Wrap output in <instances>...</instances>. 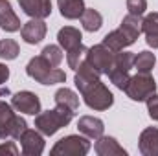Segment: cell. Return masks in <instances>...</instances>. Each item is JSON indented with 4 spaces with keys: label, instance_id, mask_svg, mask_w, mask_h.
<instances>
[{
    "label": "cell",
    "instance_id": "obj_29",
    "mask_svg": "<svg viewBox=\"0 0 158 156\" xmlns=\"http://www.w3.org/2000/svg\"><path fill=\"white\" fill-rule=\"evenodd\" d=\"M145 103H147V112H149V116L153 117L155 121H158V94H151V96L145 99Z\"/></svg>",
    "mask_w": 158,
    "mask_h": 156
},
{
    "label": "cell",
    "instance_id": "obj_6",
    "mask_svg": "<svg viewBox=\"0 0 158 156\" xmlns=\"http://www.w3.org/2000/svg\"><path fill=\"white\" fill-rule=\"evenodd\" d=\"M88 151H90V142L86 136L70 134L61 138L53 145L52 156H85Z\"/></svg>",
    "mask_w": 158,
    "mask_h": 156
},
{
    "label": "cell",
    "instance_id": "obj_3",
    "mask_svg": "<svg viewBox=\"0 0 158 156\" xmlns=\"http://www.w3.org/2000/svg\"><path fill=\"white\" fill-rule=\"evenodd\" d=\"M26 74L31 79H35L40 84H57V83H64L66 74L63 70H59L57 66H52L42 55H37L33 59H30L28 66H26Z\"/></svg>",
    "mask_w": 158,
    "mask_h": 156
},
{
    "label": "cell",
    "instance_id": "obj_7",
    "mask_svg": "<svg viewBox=\"0 0 158 156\" xmlns=\"http://www.w3.org/2000/svg\"><path fill=\"white\" fill-rule=\"evenodd\" d=\"M86 61H88V64H90L99 76H105V74L110 70V66H112L114 51L109 50L103 42H101V44H94V46H90L88 51H86Z\"/></svg>",
    "mask_w": 158,
    "mask_h": 156
},
{
    "label": "cell",
    "instance_id": "obj_8",
    "mask_svg": "<svg viewBox=\"0 0 158 156\" xmlns=\"http://www.w3.org/2000/svg\"><path fill=\"white\" fill-rule=\"evenodd\" d=\"M11 107L17 112L30 114V116H37L40 112V99H39L37 94H33L30 90H22V92H17L11 97Z\"/></svg>",
    "mask_w": 158,
    "mask_h": 156
},
{
    "label": "cell",
    "instance_id": "obj_21",
    "mask_svg": "<svg viewBox=\"0 0 158 156\" xmlns=\"http://www.w3.org/2000/svg\"><path fill=\"white\" fill-rule=\"evenodd\" d=\"M53 99H55V105H63V107H68V109H72V110H77V107H79V96L74 90L66 88V86L59 88V90L55 92Z\"/></svg>",
    "mask_w": 158,
    "mask_h": 156
},
{
    "label": "cell",
    "instance_id": "obj_13",
    "mask_svg": "<svg viewBox=\"0 0 158 156\" xmlns=\"http://www.w3.org/2000/svg\"><path fill=\"white\" fill-rule=\"evenodd\" d=\"M94 151L98 156H127V151L118 143L116 138L112 136H99L96 140Z\"/></svg>",
    "mask_w": 158,
    "mask_h": 156
},
{
    "label": "cell",
    "instance_id": "obj_17",
    "mask_svg": "<svg viewBox=\"0 0 158 156\" xmlns=\"http://www.w3.org/2000/svg\"><path fill=\"white\" fill-rule=\"evenodd\" d=\"M142 33L151 48H158V13H149L142 20Z\"/></svg>",
    "mask_w": 158,
    "mask_h": 156
},
{
    "label": "cell",
    "instance_id": "obj_2",
    "mask_svg": "<svg viewBox=\"0 0 158 156\" xmlns=\"http://www.w3.org/2000/svg\"><path fill=\"white\" fill-rule=\"evenodd\" d=\"M74 112L76 110L63 107V105H57L55 109L46 110V112H39L35 116V129L42 136H53L57 130H61L63 127H66L72 121Z\"/></svg>",
    "mask_w": 158,
    "mask_h": 156
},
{
    "label": "cell",
    "instance_id": "obj_4",
    "mask_svg": "<svg viewBox=\"0 0 158 156\" xmlns=\"http://www.w3.org/2000/svg\"><path fill=\"white\" fill-rule=\"evenodd\" d=\"M134 66V53L131 51H116L114 53V61L110 70L107 72V76L110 79V83L114 86H118L119 90L125 88V84L131 79V68Z\"/></svg>",
    "mask_w": 158,
    "mask_h": 156
},
{
    "label": "cell",
    "instance_id": "obj_16",
    "mask_svg": "<svg viewBox=\"0 0 158 156\" xmlns=\"http://www.w3.org/2000/svg\"><path fill=\"white\" fill-rule=\"evenodd\" d=\"M0 28L9 33L20 30V18L15 15L9 0H0Z\"/></svg>",
    "mask_w": 158,
    "mask_h": 156
},
{
    "label": "cell",
    "instance_id": "obj_30",
    "mask_svg": "<svg viewBox=\"0 0 158 156\" xmlns=\"http://www.w3.org/2000/svg\"><path fill=\"white\" fill-rule=\"evenodd\" d=\"M0 156H19V149L15 142H6L0 145Z\"/></svg>",
    "mask_w": 158,
    "mask_h": 156
},
{
    "label": "cell",
    "instance_id": "obj_31",
    "mask_svg": "<svg viewBox=\"0 0 158 156\" xmlns=\"http://www.w3.org/2000/svg\"><path fill=\"white\" fill-rule=\"evenodd\" d=\"M7 79H9V68H7L6 64L0 63V86H2Z\"/></svg>",
    "mask_w": 158,
    "mask_h": 156
},
{
    "label": "cell",
    "instance_id": "obj_27",
    "mask_svg": "<svg viewBox=\"0 0 158 156\" xmlns=\"http://www.w3.org/2000/svg\"><path fill=\"white\" fill-rule=\"evenodd\" d=\"M26 129H28V123H26V119L20 116H15V121H13V127H11V136L9 138H13V140H19L24 132H26Z\"/></svg>",
    "mask_w": 158,
    "mask_h": 156
},
{
    "label": "cell",
    "instance_id": "obj_15",
    "mask_svg": "<svg viewBox=\"0 0 158 156\" xmlns=\"http://www.w3.org/2000/svg\"><path fill=\"white\" fill-rule=\"evenodd\" d=\"M134 42H136V39H134L132 35H129L123 28H118V30L107 33L105 39H103V44H105L109 50H112L114 53H116V51H121L123 48H127V46H131V44H134Z\"/></svg>",
    "mask_w": 158,
    "mask_h": 156
},
{
    "label": "cell",
    "instance_id": "obj_19",
    "mask_svg": "<svg viewBox=\"0 0 158 156\" xmlns=\"http://www.w3.org/2000/svg\"><path fill=\"white\" fill-rule=\"evenodd\" d=\"M81 39H83L81 31H79L77 28H72V26H64L57 33V40H59L61 48H64L66 51L72 50V48H76V46H79Z\"/></svg>",
    "mask_w": 158,
    "mask_h": 156
},
{
    "label": "cell",
    "instance_id": "obj_1",
    "mask_svg": "<svg viewBox=\"0 0 158 156\" xmlns=\"http://www.w3.org/2000/svg\"><path fill=\"white\" fill-rule=\"evenodd\" d=\"M99 77L101 76L88 64V61L85 57V61L76 70L74 83H76L79 94L83 96V101L88 109H92V110H109L114 103V96L101 83Z\"/></svg>",
    "mask_w": 158,
    "mask_h": 156
},
{
    "label": "cell",
    "instance_id": "obj_14",
    "mask_svg": "<svg viewBox=\"0 0 158 156\" xmlns=\"http://www.w3.org/2000/svg\"><path fill=\"white\" fill-rule=\"evenodd\" d=\"M138 149L143 156H158V129L147 127L142 130L138 140Z\"/></svg>",
    "mask_w": 158,
    "mask_h": 156
},
{
    "label": "cell",
    "instance_id": "obj_5",
    "mask_svg": "<svg viewBox=\"0 0 158 156\" xmlns=\"http://www.w3.org/2000/svg\"><path fill=\"white\" fill-rule=\"evenodd\" d=\"M123 92L132 101H145L151 94L156 92V81H155V77L151 74L138 72L136 76H132L129 79V83L125 84Z\"/></svg>",
    "mask_w": 158,
    "mask_h": 156
},
{
    "label": "cell",
    "instance_id": "obj_20",
    "mask_svg": "<svg viewBox=\"0 0 158 156\" xmlns=\"http://www.w3.org/2000/svg\"><path fill=\"white\" fill-rule=\"evenodd\" d=\"M57 6H59L61 15L68 20L81 18L85 11V0H57Z\"/></svg>",
    "mask_w": 158,
    "mask_h": 156
},
{
    "label": "cell",
    "instance_id": "obj_28",
    "mask_svg": "<svg viewBox=\"0 0 158 156\" xmlns=\"http://www.w3.org/2000/svg\"><path fill=\"white\" fill-rule=\"evenodd\" d=\"M127 9L132 15H143L147 9V0H127Z\"/></svg>",
    "mask_w": 158,
    "mask_h": 156
},
{
    "label": "cell",
    "instance_id": "obj_25",
    "mask_svg": "<svg viewBox=\"0 0 158 156\" xmlns=\"http://www.w3.org/2000/svg\"><path fill=\"white\" fill-rule=\"evenodd\" d=\"M40 55H42L52 66H59V64L63 63V57H64L63 50H61L59 46H55V44H48V46H44V50L40 51Z\"/></svg>",
    "mask_w": 158,
    "mask_h": 156
},
{
    "label": "cell",
    "instance_id": "obj_11",
    "mask_svg": "<svg viewBox=\"0 0 158 156\" xmlns=\"http://www.w3.org/2000/svg\"><path fill=\"white\" fill-rule=\"evenodd\" d=\"M19 6L31 18H46L52 15V0H19Z\"/></svg>",
    "mask_w": 158,
    "mask_h": 156
},
{
    "label": "cell",
    "instance_id": "obj_12",
    "mask_svg": "<svg viewBox=\"0 0 158 156\" xmlns=\"http://www.w3.org/2000/svg\"><path fill=\"white\" fill-rule=\"evenodd\" d=\"M77 129L83 136H86L88 140H98L99 136H103L105 130V123L99 117L94 116H81L77 121Z\"/></svg>",
    "mask_w": 158,
    "mask_h": 156
},
{
    "label": "cell",
    "instance_id": "obj_10",
    "mask_svg": "<svg viewBox=\"0 0 158 156\" xmlns=\"http://www.w3.org/2000/svg\"><path fill=\"white\" fill-rule=\"evenodd\" d=\"M46 22L44 18H31L20 28V35L28 44H39L46 37Z\"/></svg>",
    "mask_w": 158,
    "mask_h": 156
},
{
    "label": "cell",
    "instance_id": "obj_18",
    "mask_svg": "<svg viewBox=\"0 0 158 156\" xmlns=\"http://www.w3.org/2000/svg\"><path fill=\"white\" fill-rule=\"evenodd\" d=\"M15 112L13 107L6 101H0V140H6L11 136V127L15 121Z\"/></svg>",
    "mask_w": 158,
    "mask_h": 156
},
{
    "label": "cell",
    "instance_id": "obj_24",
    "mask_svg": "<svg viewBox=\"0 0 158 156\" xmlns=\"http://www.w3.org/2000/svg\"><path fill=\"white\" fill-rule=\"evenodd\" d=\"M86 51H88V48L86 46H83V42L76 46V48H72V50H68L66 51V63H68V66L76 72L79 68V64L85 61V57H86Z\"/></svg>",
    "mask_w": 158,
    "mask_h": 156
},
{
    "label": "cell",
    "instance_id": "obj_9",
    "mask_svg": "<svg viewBox=\"0 0 158 156\" xmlns=\"http://www.w3.org/2000/svg\"><path fill=\"white\" fill-rule=\"evenodd\" d=\"M19 142L24 156H40L44 153V138L37 129L35 130L26 129V132L19 138Z\"/></svg>",
    "mask_w": 158,
    "mask_h": 156
},
{
    "label": "cell",
    "instance_id": "obj_23",
    "mask_svg": "<svg viewBox=\"0 0 158 156\" xmlns=\"http://www.w3.org/2000/svg\"><path fill=\"white\" fill-rule=\"evenodd\" d=\"M155 63H156L155 53H151V51H140L138 55H134V66L132 68H136L142 74H151L153 68H155Z\"/></svg>",
    "mask_w": 158,
    "mask_h": 156
},
{
    "label": "cell",
    "instance_id": "obj_26",
    "mask_svg": "<svg viewBox=\"0 0 158 156\" xmlns=\"http://www.w3.org/2000/svg\"><path fill=\"white\" fill-rule=\"evenodd\" d=\"M19 51H20V50H19L17 40H13V39L0 40V57H2L4 61H13V59H17Z\"/></svg>",
    "mask_w": 158,
    "mask_h": 156
},
{
    "label": "cell",
    "instance_id": "obj_22",
    "mask_svg": "<svg viewBox=\"0 0 158 156\" xmlns=\"http://www.w3.org/2000/svg\"><path fill=\"white\" fill-rule=\"evenodd\" d=\"M81 24H83V28H85L86 31L94 33V31H98V30L103 26V17H101L99 11H96V9H86V7H85V11H83V15H81Z\"/></svg>",
    "mask_w": 158,
    "mask_h": 156
}]
</instances>
